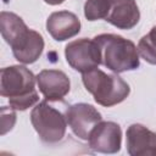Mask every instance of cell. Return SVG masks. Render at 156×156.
Returning <instances> with one entry per match:
<instances>
[{
    "mask_svg": "<svg viewBox=\"0 0 156 156\" xmlns=\"http://www.w3.org/2000/svg\"><path fill=\"white\" fill-rule=\"evenodd\" d=\"M65 116L73 134L82 140H88L94 127L102 121L101 113L93 105L84 102L68 106Z\"/></svg>",
    "mask_w": 156,
    "mask_h": 156,
    "instance_id": "cell-6",
    "label": "cell"
},
{
    "mask_svg": "<svg viewBox=\"0 0 156 156\" xmlns=\"http://www.w3.org/2000/svg\"><path fill=\"white\" fill-rule=\"evenodd\" d=\"M0 30L2 38L12 49L26 38L29 28L16 13L2 11L0 13Z\"/></svg>",
    "mask_w": 156,
    "mask_h": 156,
    "instance_id": "cell-12",
    "label": "cell"
},
{
    "mask_svg": "<svg viewBox=\"0 0 156 156\" xmlns=\"http://www.w3.org/2000/svg\"><path fill=\"white\" fill-rule=\"evenodd\" d=\"M91 150L101 154H116L121 150L122 130L115 122H99L89 135Z\"/></svg>",
    "mask_w": 156,
    "mask_h": 156,
    "instance_id": "cell-7",
    "label": "cell"
},
{
    "mask_svg": "<svg viewBox=\"0 0 156 156\" xmlns=\"http://www.w3.org/2000/svg\"><path fill=\"white\" fill-rule=\"evenodd\" d=\"M44 50V39L37 30L29 29L27 37L12 49V54L17 61L28 65L35 62Z\"/></svg>",
    "mask_w": 156,
    "mask_h": 156,
    "instance_id": "cell-13",
    "label": "cell"
},
{
    "mask_svg": "<svg viewBox=\"0 0 156 156\" xmlns=\"http://www.w3.org/2000/svg\"><path fill=\"white\" fill-rule=\"evenodd\" d=\"M40 93L49 101L62 100L69 91L71 82L67 74L58 69H43L37 76Z\"/></svg>",
    "mask_w": 156,
    "mask_h": 156,
    "instance_id": "cell-8",
    "label": "cell"
},
{
    "mask_svg": "<svg viewBox=\"0 0 156 156\" xmlns=\"http://www.w3.org/2000/svg\"><path fill=\"white\" fill-rule=\"evenodd\" d=\"M0 94L5 98H16L35 91L37 77L26 66L16 65L1 68Z\"/></svg>",
    "mask_w": 156,
    "mask_h": 156,
    "instance_id": "cell-4",
    "label": "cell"
},
{
    "mask_svg": "<svg viewBox=\"0 0 156 156\" xmlns=\"http://www.w3.org/2000/svg\"><path fill=\"white\" fill-rule=\"evenodd\" d=\"M83 84L94 100L105 107L122 102L130 93L129 85L117 74H107L99 68L83 73Z\"/></svg>",
    "mask_w": 156,
    "mask_h": 156,
    "instance_id": "cell-2",
    "label": "cell"
},
{
    "mask_svg": "<svg viewBox=\"0 0 156 156\" xmlns=\"http://www.w3.org/2000/svg\"><path fill=\"white\" fill-rule=\"evenodd\" d=\"M140 12L135 0H110L105 21L119 29H132L138 24Z\"/></svg>",
    "mask_w": 156,
    "mask_h": 156,
    "instance_id": "cell-10",
    "label": "cell"
},
{
    "mask_svg": "<svg viewBox=\"0 0 156 156\" xmlns=\"http://www.w3.org/2000/svg\"><path fill=\"white\" fill-rule=\"evenodd\" d=\"M67 63L80 73L89 72L101 63V56L95 40L82 38L71 41L65 48Z\"/></svg>",
    "mask_w": 156,
    "mask_h": 156,
    "instance_id": "cell-5",
    "label": "cell"
},
{
    "mask_svg": "<svg viewBox=\"0 0 156 156\" xmlns=\"http://www.w3.org/2000/svg\"><path fill=\"white\" fill-rule=\"evenodd\" d=\"M38 101H39V95H38L37 90L30 93V94H26V95H21V96L9 99L10 107H12L16 111H24V110L37 105Z\"/></svg>",
    "mask_w": 156,
    "mask_h": 156,
    "instance_id": "cell-16",
    "label": "cell"
},
{
    "mask_svg": "<svg viewBox=\"0 0 156 156\" xmlns=\"http://www.w3.org/2000/svg\"><path fill=\"white\" fill-rule=\"evenodd\" d=\"M30 122L39 138L48 144L58 143L63 139L67 129L66 116L50 106L46 101L37 104L30 112Z\"/></svg>",
    "mask_w": 156,
    "mask_h": 156,
    "instance_id": "cell-3",
    "label": "cell"
},
{
    "mask_svg": "<svg viewBox=\"0 0 156 156\" xmlns=\"http://www.w3.org/2000/svg\"><path fill=\"white\" fill-rule=\"evenodd\" d=\"M138 52L146 62L156 65V26L150 29L138 43Z\"/></svg>",
    "mask_w": 156,
    "mask_h": 156,
    "instance_id": "cell-14",
    "label": "cell"
},
{
    "mask_svg": "<svg viewBox=\"0 0 156 156\" xmlns=\"http://www.w3.org/2000/svg\"><path fill=\"white\" fill-rule=\"evenodd\" d=\"M46 30L55 40L63 41L80 32V21L69 11L52 12L46 20Z\"/></svg>",
    "mask_w": 156,
    "mask_h": 156,
    "instance_id": "cell-11",
    "label": "cell"
},
{
    "mask_svg": "<svg viewBox=\"0 0 156 156\" xmlns=\"http://www.w3.org/2000/svg\"><path fill=\"white\" fill-rule=\"evenodd\" d=\"M16 110L12 107L7 108L5 106L1 107V135L6 134L11 130L16 123Z\"/></svg>",
    "mask_w": 156,
    "mask_h": 156,
    "instance_id": "cell-17",
    "label": "cell"
},
{
    "mask_svg": "<svg viewBox=\"0 0 156 156\" xmlns=\"http://www.w3.org/2000/svg\"><path fill=\"white\" fill-rule=\"evenodd\" d=\"M127 151L132 156H156V133L134 123L127 129Z\"/></svg>",
    "mask_w": 156,
    "mask_h": 156,
    "instance_id": "cell-9",
    "label": "cell"
},
{
    "mask_svg": "<svg viewBox=\"0 0 156 156\" xmlns=\"http://www.w3.org/2000/svg\"><path fill=\"white\" fill-rule=\"evenodd\" d=\"M101 56V65L115 73L136 69L140 65L135 44L117 34H99L94 38Z\"/></svg>",
    "mask_w": 156,
    "mask_h": 156,
    "instance_id": "cell-1",
    "label": "cell"
},
{
    "mask_svg": "<svg viewBox=\"0 0 156 156\" xmlns=\"http://www.w3.org/2000/svg\"><path fill=\"white\" fill-rule=\"evenodd\" d=\"M110 7V0H87L84 4V16L88 21L106 18Z\"/></svg>",
    "mask_w": 156,
    "mask_h": 156,
    "instance_id": "cell-15",
    "label": "cell"
},
{
    "mask_svg": "<svg viewBox=\"0 0 156 156\" xmlns=\"http://www.w3.org/2000/svg\"><path fill=\"white\" fill-rule=\"evenodd\" d=\"M46 4H49V5H60V4H62L65 0H44Z\"/></svg>",
    "mask_w": 156,
    "mask_h": 156,
    "instance_id": "cell-18",
    "label": "cell"
}]
</instances>
